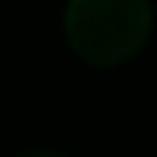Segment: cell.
<instances>
[{
	"instance_id": "cell-2",
	"label": "cell",
	"mask_w": 157,
	"mask_h": 157,
	"mask_svg": "<svg viewBox=\"0 0 157 157\" xmlns=\"http://www.w3.org/2000/svg\"><path fill=\"white\" fill-rule=\"evenodd\" d=\"M32 157H52V154H32Z\"/></svg>"
},
{
	"instance_id": "cell-1",
	"label": "cell",
	"mask_w": 157,
	"mask_h": 157,
	"mask_svg": "<svg viewBox=\"0 0 157 157\" xmlns=\"http://www.w3.org/2000/svg\"><path fill=\"white\" fill-rule=\"evenodd\" d=\"M67 42L80 59L94 67H115L133 59L150 39V0H70Z\"/></svg>"
}]
</instances>
